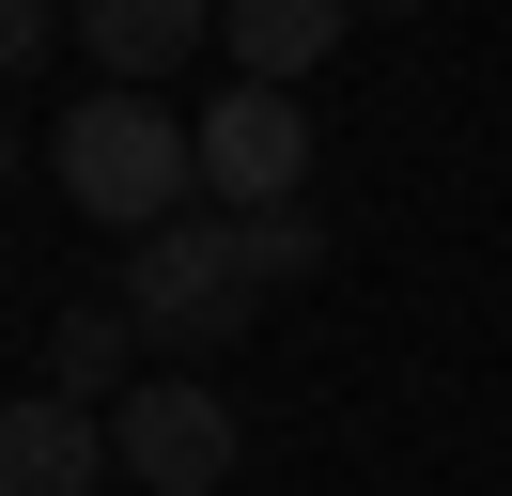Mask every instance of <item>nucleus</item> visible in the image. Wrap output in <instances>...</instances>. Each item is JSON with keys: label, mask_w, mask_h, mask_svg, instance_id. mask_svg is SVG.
Returning a JSON list of instances; mask_svg holds the SVG:
<instances>
[{"label": "nucleus", "mask_w": 512, "mask_h": 496, "mask_svg": "<svg viewBox=\"0 0 512 496\" xmlns=\"http://www.w3.org/2000/svg\"><path fill=\"white\" fill-rule=\"evenodd\" d=\"M125 357H140V326H125V295H78L63 326H47V403H125V388H140Z\"/></svg>", "instance_id": "8"}, {"label": "nucleus", "mask_w": 512, "mask_h": 496, "mask_svg": "<svg viewBox=\"0 0 512 496\" xmlns=\"http://www.w3.org/2000/svg\"><path fill=\"white\" fill-rule=\"evenodd\" d=\"M94 481H109V419L94 403H47V388L0 403V496H94Z\"/></svg>", "instance_id": "5"}, {"label": "nucleus", "mask_w": 512, "mask_h": 496, "mask_svg": "<svg viewBox=\"0 0 512 496\" xmlns=\"http://www.w3.org/2000/svg\"><path fill=\"white\" fill-rule=\"evenodd\" d=\"M47 171H63L78 217H109V233H171V217L202 202V124L171 109V93H78L63 124H47Z\"/></svg>", "instance_id": "1"}, {"label": "nucleus", "mask_w": 512, "mask_h": 496, "mask_svg": "<svg viewBox=\"0 0 512 496\" xmlns=\"http://www.w3.org/2000/svg\"><path fill=\"white\" fill-rule=\"evenodd\" d=\"M342 31H357L342 0H233V16H218V47H233V78H249V93H295L326 47H342Z\"/></svg>", "instance_id": "7"}, {"label": "nucleus", "mask_w": 512, "mask_h": 496, "mask_svg": "<svg viewBox=\"0 0 512 496\" xmlns=\"http://www.w3.org/2000/svg\"><path fill=\"white\" fill-rule=\"evenodd\" d=\"M109 295H125L140 357L171 372V357H218V341L264 310V279H249V248H233V217H171V233L125 248V279H109Z\"/></svg>", "instance_id": "2"}, {"label": "nucleus", "mask_w": 512, "mask_h": 496, "mask_svg": "<svg viewBox=\"0 0 512 496\" xmlns=\"http://www.w3.org/2000/svg\"><path fill=\"white\" fill-rule=\"evenodd\" d=\"M0 186H16V109H0Z\"/></svg>", "instance_id": "11"}, {"label": "nucleus", "mask_w": 512, "mask_h": 496, "mask_svg": "<svg viewBox=\"0 0 512 496\" xmlns=\"http://www.w3.org/2000/svg\"><path fill=\"white\" fill-rule=\"evenodd\" d=\"M233 248H249V279H264V295L326 264V233H311V202H295V217H233Z\"/></svg>", "instance_id": "9"}, {"label": "nucleus", "mask_w": 512, "mask_h": 496, "mask_svg": "<svg viewBox=\"0 0 512 496\" xmlns=\"http://www.w3.org/2000/svg\"><path fill=\"white\" fill-rule=\"evenodd\" d=\"M295 186H311V124H295V93H249V78H233L218 109H202V202L295 217Z\"/></svg>", "instance_id": "4"}, {"label": "nucleus", "mask_w": 512, "mask_h": 496, "mask_svg": "<svg viewBox=\"0 0 512 496\" xmlns=\"http://www.w3.org/2000/svg\"><path fill=\"white\" fill-rule=\"evenodd\" d=\"M202 31H218L202 0H94L78 47L109 62V93H156V78H187V62H202Z\"/></svg>", "instance_id": "6"}, {"label": "nucleus", "mask_w": 512, "mask_h": 496, "mask_svg": "<svg viewBox=\"0 0 512 496\" xmlns=\"http://www.w3.org/2000/svg\"><path fill=\"white\" fill-rule=\"evenodd\" d=\"M233 450H249V419H233L202 372H140V388L109 403V465H125L140 496H218Z\"/></svg>", "instance_id": "3"}, {"label": "nucleus", "mask_w": 512, "mask_h": 496, "mask_svg": "<svg viewBox=\"0 0 512 496\" xmlns=\"http://www.w3.org/2000/svg\"><path fill=\"white\" fill-rule=\"evenodd\" d=\"M16 62H47V0H0V78Z\"/></svg>", "instance_id": "10"}]
</instances>
